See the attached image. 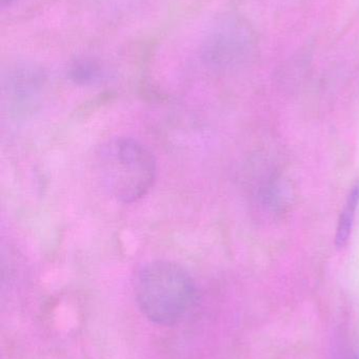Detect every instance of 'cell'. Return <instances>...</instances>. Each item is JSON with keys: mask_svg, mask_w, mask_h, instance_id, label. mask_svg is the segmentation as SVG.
Segmentation results:
<instances>
[{"mask_svg": "<svg viewBox=\"0 0 359 359\" xmlns=\"http://www.w3.org/2000/svg\"><path fill=\"white\" fill-rule=\"evenodd\" d=\"M96 170L112 198L122 204H132L145 198L153 188L157 164L143 143L129 137H117L99 147Z\"/></svg>", "mask_w": 359, "mask_h": 359, "instance_id": "7a4b0ae2", "label": "cell"}, {"mask_svg": "<svg viewBox=\"0 0 359 359\" xmlns=\"http://www.w3.org/2000/svg\"><path fill=\"white\" fill-rule=\"evenodd\" d=\"M353 359H359V353L358 354H356L355 356H354V358Z\"/></svg>", "mask_w": 359, "mask_h": 359, "instance_id": "8992f818", "label": "cell"}, {"mask_svg": "<svg viewBox=\"0 0 359 359\" xmlns=\"http://www.w3.org/2000/svg\"><path fill=\"white\" fill-rule=\"evenodd\" d=\"M134 292L137 305L148 320L160 326H172L183 320L193 305L196 287L183 266L157 259L138 270Z\"/></svg>", "mask_w": 359, "mask_h": 359, "instance_id": "6da1fadb", "label": "cell"}, {"mask_svg": "<svg viewBox=\"0 0 359 359\" xmlns=\"http://www.w3.org/2000/svg\"><path fill=\"white\" fill-rule=\"evenodd\" d=\"M70 76L76 83H93L100 77V67L94 61L79 59L72 65Z\"/></svg>", "mask_w": 359, "mask_h": 359, "instance_id": "3957f363", "label": "cell"}, {"mask_svg": "<svg viewBox=\"0 0 359 359\" xmlns=\"http://www.w3.org/2000/svg\"><path fill=\"white\" fill-rule=\"evenodd\" d=\"M356 209H358V206L347 202L346 208L341 212L339 226H337V236H335V245H337V248H344L349 241L352 227H353Z\"/></svg>", "mask_w": 359, "mask_h": 359, "instance_id": "277c9868", "label": "cell"}, {"mask_svg": "<svg viewBox=\"0 0 359 359\" xmlns=\"http://www.w3.org/2000/svg\"><path fill=\"white\" fill-rule=\"evenodd\" d=\"M14 1L15 0H0V4H1V6H11Z\"/></svg>", "mask_w": 359, "mask_h": 359, "instance_id": "5b68a950", "label": "cell"}]
</instances>
